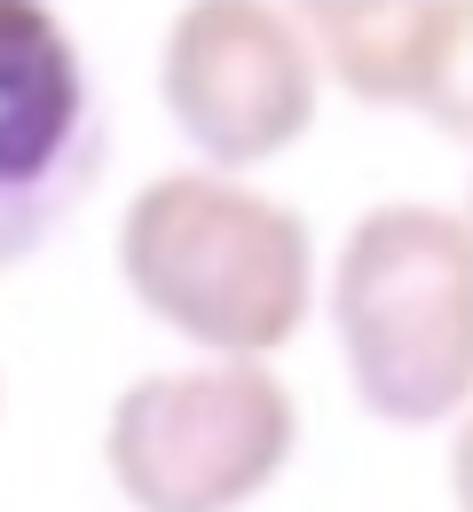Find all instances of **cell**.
I'll return each mask as SVG.
<instances>
[{"label": "cell", "instance_id": "obj_3", "mask_svg": "<svg viewBox=\"0 0 473 512\" xmlns=\"http://www.w3.org/2000/svg\"><path fill=\"white\" fill-rule=\"evenodd\" d=\"M300 457V402L269 363H174L119 386L103 473L135 512H245Z\"/></svg>", "mask_w": 473, "mask_h": 512}, {"label": "cell", "instance_id": "obj_1", "mask_svg": "<svg viewBox=\"0 0 473 512\" xmlns=\"http://www.w3.org/2000/svg\"><path fill=\"white\" fill-rule=\"evenodd\" d=\"M119 276L198 363H269L316 308V237L284 197L174 166L119 213Z\"/></svg>", "mask_w": 473, "mask_h": 512}, {"label": "cell", "instance_id": "obj_2", "mask_svg": "<svg viewBox=\"0 0 473 512\" xmlns=\"http://www.w3.org/2000/svg\"><path fill=\"white\" fill-rule=\"evenodd\" d=\"M339 371L379 426H450L473 386V229L458 205L387 197L355 213L316 276Z\"/></svg>", "mask_w": 473, "mask_h": 512}, {"label": "cell", "instance_id": "obj_5", "mask_svg": "<svg viewBox=\"0 0 473 512\" xmlns=\"http://www.w3.org/2000/svg\"><path fill=\"white\" fill-rule=\"evenodd\" d=\"M111 150L95 71L40 0H0V276L48 253Z\"/></svg>", "mask_w": 473, "mask_h": 512}, {"label": "cell", "instance_id": "obj_6", "mask_svg": "<svg viewBox=\"0 0 473 512\" xmlns=\"http://www.w3.org/2000/svg\"><path fill=\"white\" fill-rule=\"evenodd\" d=\"M316 79L363 111H410L466 134V8L458 0H316L292 16Z\"/></svg>", "mask_w": 473, "mask_h": 512}, {"label": "cell", "instance_id": "obj_4", "mask_svg": "<svg viewBox=\"0 0 473 512\" xmlns=\"http://www.w3.org/2000/svg\"><path fill=\"white\" fill-rule=\"evenodd\" d=\"M158 103L205 174L245 182L316 127L324 79L284 8L198 0L158 40Z\"/></svg>", "mask_w": 473, "mask_h": 512}]
</instances>
